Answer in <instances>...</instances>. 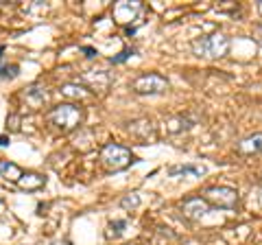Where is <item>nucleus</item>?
Segmentation results:
<instances>
[{
  "label": "nucleus",
  "instance_id": "23",
  "mask_svg": "<svg viewBox=\"0 0 262 245\" xmlns=\"http://www.w3.org/2000/svg\"><path fill=\"white\" fill-rule=\"evenodd\" d=\"M7 145H9V138H7V136H0V147H7Z\"/></svg>",
  "mask_w": 262,
  "mask_h": 245
},
{
  "label": "nucleus",
  "instance_id": "1",
  "mask_svg": "<svg viewBox=\"0 0 262 245\" xmlns=\"http://www.w3.org/2000/svg\"><path fill=\"white\" fill-rule=\"evenodd\" d=\"M48 122L61 134H68L72 129H77L83 122V108H79L75 103H61L48 112Z\"/></svg>",
  "mask_w": 262,
  "mask_h": 245
},
{
  "label": "nucleus",
  "instance_id": "12",
  "mask_svg": "<svg viewBox=\"0 0 262 245\" xmlns=\"http://www.w3.org/2000/svg\"><path fill=\"white\" fill-rule=\"evenodd\" d=\"M236 151L241 153V156H253V153H262V132L258 134H251L247 138H243L236 145Z\"/></svg>",
  "mask_w": 262,
  "mask_h": 245
},
{
  "label": "nucleus",
  "instance_id": "9",
  "mask_svg": "<svg viewBox=\"0 0 262 245\" xmlns=\"http://www.w3.org/2000/svg\"><path fill=\"white\" fill-rule=\"evenodd\" d=\"M182 212H184V217L190 219V221H199L201 217H206L210 212V203L203 197H190L182 203Z\"/></svg>",
  "mask_w": 262,
  "mask_h": 245
},
{
  "label": "nucleus",
  "instance_id": "11",
  "mask_svg": "<svg viewBox=\"0 0 262 245\" xmlns=\"http://www.w3.org/2000/svg\"><path fill=\"white\" fill-rule=\"evenodd\" d=\"M22 99L27 101V105L31 110H39V108H44V105L48 103V90L42 88V86H31V88L24 90Z\"/></svg>",
  "mask_w": 262,
  "mask_h": 245
},
{
  "label": "nucleus",
  "instance_id": "26",
  "mask_svg": "<svg viewBox=\"0 0 262 245\" xmlns=\"http://www.w3.org/2000/svg\"><path fill=\"white\" fill-rule=\"evenodd\" d=\"M260 182H262V175H260Z\"/></svg>",
  "mask_w": 262,
  "mask_h": 245
},
{
  "label": "nucleus",
  "instance_id": "4",
  "mask_svg": "<svg viewBox=\"0 0 262 245\" xmlns=\"http://www.w3.org/2000/svg\"><path fill=\"white\" fill-rule=\"evenodd\" d=\"M131 90H134L136 94H164L168 90V79L162 77L160 72H144L138 79H134V84H131Z\"/></svg>",
  "mask_w": 262,
  "mask_h": 245
},
{
  "label": "nucleus",
  "instance_id": "6",
  "mask_svg": "<svg viewBox=\"0 0 262 245\" xmlns=\"http://www.w3.org/2000/svg\"><path fill=\"white\" fill-rule=\"evenodd\" d=\"M140 13H142V3H138V0H120L112 9L114 20L118 24H125V27H129L131 22H136Z\"/></svg>",
  "mask_w": 262,
  "mask_h": 245
},
{
  "label": "nucleus",
  "instance_id": "24",
  "mask_svg": "<svg viewBox=\"0 0 262 245\" xmlns=\"http://www.w3.org/2000/svg\"><path fill=\"white\" fill-rule=\"evenodd\" d=\"M53 245H72V243L70 241H55Z\"/></svg>",
  "mask_w": 262,
  "mask_h": 245
},
{
  "label": "nucleus",
  "instance_id": "2",
  "mask_svg": "<svg viewBox=\"0 0 262 245\" xmlns=\"http://www.w3.org/2000/svg\"><path fill=\"white\" fill-rule=\"evenodd\" d=\"M229 51V37L225 33L201 35L192 42V53L203 59H221Z\"/></svg>",
  "mask_w": 262,
  "mask_h": 245
},
{
  "label": "nucleus",
  "instance_id": "14",
  "mask_svg": "<svg viewBox=\"0 0 262 245\" xmlns=\"http://www.w3.org/2000/svg\"><path fill=\"white\" fill-rule=\"evenodd\" d=\"M44 184H46L44 175H37V173H27V175L22 173V177L18 179V186L22 191H37V189H42Z\"/></svg>",
  "mask_w": 262,
  "mask_h": 245
},
{
  "label": "nucleus",
  "instance_id": "20",
  "mask_svg": "<svg viewBox=\"0 0 262 245\" xmlns=\"http://www.w3.org/2000/svg\"><path fill=\"white\" fill-rule=\"evenodd\" d=\"M134 53H136L134 48H125V51H120V55H118V57H112L110 62H112V64H122V62H127V59H129V57L134 55Z\"/></svg>",
  "mask_w": 262,
  "mask_h": 245
},
{
  "label": "nucleus",
  "instance_id": "22",
  "mask_svg": "<svg viewBox=\"0 0 262 245\" xmlns=\"http://www.w3.org/2000/svg\"><path fill=\"white\" fill-rule=\"evenodd\" d=\"M253 33H256V35H253V37H256V42H260V44H262V24H258Z\"/></svg>",
  "mask_w": 262,
  "mask_h": 245
},
{
  "label": "nucleus",
  "instance_id": "8",
  "mask_svg": "<svg viewBox=\"0 0 262 245\" xmlns=\"http://www.w3.org/2000/svg\"><path fill=\"white\" fill-rule=\"evenodd\" d=\"M129 134L136 136L138 140H153L155 136H158V127H155V122L151 118H138V120H131L129 122Z\"/></svg>",
  "mask_w": 262,
  "mask_h": 245
},
{
  "label": "nucleus",
  "instance_id": "5",
  "mask_svg": "<svg viewBox=\"0 0 262 245\" xmlns=\"http://www.w3.org/2000/svg\"><path fill=\"white\" fill-rule=\"evenodd\" d=\"M203 199L210 203V208H223V210H234L238 206V191L232 186H212L206 191Z\"/></svg>",
  "mask_w": 262,
  "mask_h": 245
},
{
  "label": "nucleus",
  "instance_id": "10",
  "mask_svg": "<svg viewBox=\"0 0 262 245\" xmlns=\"http://www.w3.org/2000/svg\"><path fill=\"white\" fill-rule=\"evenodd\" d=\"M196 122H199V116H194V114L186 112V114H177V116L168 118L166 120V129L170 134H182V132H188V129H192Z\"/></svg>",
  "mask_w": 262,
  "mask_h": 245
},
{
  "label": "nucleus",
  "instance_id": "13",
  "mask_svg": "<svg viewBox=\"0 0 262 245\" xmlns=\"http://www.w3.org/2000/svg\"><path fill=\"white\" fill-rule=\"evenodd\" d=\"M168 175L170 177H201V175H206V169L199 165H177L168 169Z\"/></svg>",
  "mask_w": 262,
  "mask_h": 245
},
{
  "label": "nucleus",
  "instance_id": "25",
  "mask_svg": "<svg viewBox=\"0 0 262 245\" xmlns=\"http://www.w3.org/2000/svg\"><path fill=\"white\" fill-rule=\"evenodd\" d=\"M5 53V46H0V55H3Z\"/></svg>",
  "mask_w": 262,
  "mask_h": 245
},
{
  "label": "nucleus",
  "instance_id": "19",
  "mask_svg": "<svg viewBox=\"0 0 262 245\" xmlns=\"http://www.w3.org/2000/svg\"><path fill=\"white\" fill-rule=\"evenodd\" d=\"M20 72V66L18 64H11V66H0V77L3 79H15Z\"/></svg>",
  "mask_w": 262,
  "mask_h": 245
},
{
  "label": "nucleus",
  "instance_id": "17",
  "mask_svg": "<svg viewBox=\"0 0 262 245\" xmlns=\"http://www.w3.org/2000/svg\"><path fill=\"white\" fill-rule=\"evenodd\" d=\"M127 230H129V221H127V219H116V221L110 223L107 236H110V239H120V236L125 234Z\"/></svg>",
  "mask_w": 262,
  "mask_h": 245
},
{
  "label": "nucleus",
  "instance_id": "18",
  "mask_svg": "<svg viewBox=\"0 0 262 245\" xmlns=\"http://www.w3.org/2000/svg\"><path fill=\"white\" fill-rule=\"evenodd\" d=\"M142 203V199H140V195L138 193H129V195H125V197L120 199V208H125V210H136L138 206Z\"/></svg>",
  "mask_w": 262,
  "mask_h": 245
},
{
  "label": "nucleus",
  "instance_id": "21",
  "mask_svg": "<svg viewBox=\"0 0 262 245\" xmlns=\"http://www.w3.org/2000/svg\"><path fill=\"white\" fill-rule=\"evenodd\" d=\"M81 51H83V53H85V57H90V59L98 55V51H94V48H90V46H81Z\"/></svg>",
  "mask_w": 262,
  "mask_h": 245
},
{
  "label": "nucleus",
  "instance_id": "7",
  "mask_svg": "<svg viewBox=\"0 0 262 245\" xmlns=\"http://www.w3.org/2000/svg\"><path fill=\"white\" fill-rule=\"evenodd\" d=\"M79 81L83 86H88L90 92H105L112 84V77L105 70H88Z\"/></svg>",
  "mask_w": 262,
  "mask_h": 245
},
{
  "label": "nucleus",
  "instance_id": "15",
  "mask_svg": "<svg viewBox=\"0 0 262 245\" xmlns=\"http://www.w3.org/2000/svg\"><path fill=\"white\" fill-rule=\"evenodd\" d=\"M0 177L9 179V182H18L22 177V169L9 160H0Z\"/></svg>",
  "mask_w": 262,
  "mask_h": 245
},
{
  "label": "nucleus",
  "instance_id": "16",
  "mask_svg": "<svg viewBox=\"0 0 262 245\" xmlns=\"http://www.w3.org/2000/svg\"><path fill=\"white\" fill-rule=\"evenodd\" d=\"M59 92L66 96V99H83V96L88 94L83 88H81V84H66L59 88Z\"/></svg>",
  "mask_w": 262,
  "mask_h": 245
},
{
  "label": "nucleus",
  "instance_id": "3",
  "mask_svg": "<svg viewBox=\"0 0 262 245\" xmlns=\"http://www.w3.org/2000/svg\"><path fill=\"white\" fill-rule=\"evenodd\" d=\"M101 162L107 171H122V169H127L131 162H136V158L127 147H122L118 142H107L101 149Z\"/></svg>",
  "mask_w": 262,
  "mask_h": 245
}]
</instances>
